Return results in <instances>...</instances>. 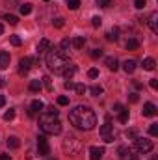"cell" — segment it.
Returning <instances> with one entry per match:
<instances>
[{
    "mask_svg": "<svg viewBox=\"0 0 158 160\" xmlns=\"http://www.w3.org/2000/svg\"><path fill=\"white\" fill-rule=\"evenodd\" d=\"M69 121H71V125H75L80 130H91L97 125V116L89 106L78 104L69 112Z\"/></svg>",
    "mask_w": 158,
    "mask_h": 160,
    "instance_id": "cell-1",
    "label": "cell"
},
{
    "mask_svg": "<svg viewBox=\"0 0 158 160\" xmlns=\"http://www.w3.org/2000/svg\"><path fill=\"white\" fill-rule=\"evenodd\" d=\"M39 127L45 134H52L54 136V134L62 132V121L58 118V110L54 106L43 108V112L39 116Z\"/></svg>",
    "mask_w": 158,
    "mask_h": 160,
    "instance_id": "cell-2",
    "label": "cell"
},
{
    "mask_svg": "<svg viewBox=\"0 0 158 160\" xmlns=\"http://www.w3.org/2000/svg\"><path fill=\"white\" fill-rule=\"evenodd\" d=\"M47 65H48V69L50 71H54L56 75H63V71L67 69V65L71 63L69 62V58L65 56V52L63 50H58V48H54V47H50L48 50H47Z\"/></svg>",
    "mask_w": 158,
    "mask_h": 160,
    "instance_id": "cell-3",
    "label": "cell"
},
{
    "mask_svg": "<svg viewBox=\"0 0 158 160\" xmlns=\"http://www.w3.org/2000/svg\"><path fill=\"white\" fill-rule=\"evenodd\" d=\"M80 149H82V143H80L78 138H75V136H67L65 140H63V151L67 153V155H71V157H75V155H78Z\"/></svg>",
    "mask_w": 158,
    "mask_h": 160,
    "instance_id": "cell-4",
    "label": "cell"
},
{
    "mask_svg": "<svg viewBox=\"0 0 158 160\" xmlns=\"http://www.w3.org/2000/svg\"><path fill=\"white\" fill-rule=\"evenodd\" d=\"M134 147L138 153H151L153 151V142L147 138H134Z\"/></svg>",
    "mask_w": 158,
    "mask_h": 160,
    "instance_id": "cell-5",
    "label": "cell"
},
{
    "mask_svg": "<svg viewBox=\"0 0 158 160\" xmlns=\"http://www.w3.org/2000/svg\"><path fill=\"white\" fill-rule=\"evenodd\" d=\"M101 136H102V140H104L106 143H112V142H114V127H112V123H110V116L106 118V123L101 127Z\"/></svg>",
    "mask_w": 158,
    "mask_h": 160,
    "instance_id": "cell-6",
    "label": "cell"
},
{
    "mask_svg": "<svg viewBox=\"0 0 158 160\" xmlns=\"http://www.w3.org/2000/svg\"><path fill=\"white\" fill-rule=\"evenodd\" d=\"M32 63H34V60H32L30 56L21 58V62H19V75H21V77H26L28 71H30V67H32Z\"/></svg>",
    "mask_w": 158,
    "mask_h": 160,
    "instance_id": "cell-7",
    "label": "cell"
},
{
    "mask_svg": "<svg viewBox=\"0 0 158 160\" xmlns=\"http://www.w3.org/2000/svg\"><path fill=\"white\" fill-rule=\"evenodd\" d=\"M37 153H39V157L50 155V145H48V140L45 136H39L37 138Z\"/></svg>",
    "mask_w": 158,
    "mask_h": 160,
    "instance_id": "cell-8",
    "label": "cell"
},
{
    "mask_svg": "<svg viewBox=\"0 0 158 160\" xmlns=\"http://www.w3.org/2000/svg\"><path fill=\"white\" fill-rule=\"evenodd\" d=\"M141 114H143L145 118H153V116H156V106H155L153 102H145V104H143Z\"/></svg>",
    "mask_w": 158,
    "mask_h": 160,
    "instance_id": "cell-9",
    "label": "cell"
},
{
    "mask_svg": "<svg viewBox=\"0 0 158 160\" xmlns=\"http://www.w3.org/2000/svg\"><path fill=\"white\" fill-rule=\"evenodd\" d=\"M104 157V147H91L89 149V160H101Z\"/></svg>",
    "mask_w": 158,
    "mask_h": 160,
    "instance_id": "cell-10",
    "label": "cell"
},
{
    "mask_svg": "<svg viewBox=\"0 0 158 160\" xmlns=\"http://www.w3.org/2000/svg\"><path fill=\"white\" fill-rule=\"evenodd\" d=\"M145 22H147V24H149V28L156 34V32H158V13H156V11H155V13H151V15H149V19H147Z\"/></svg>",
    "mask_w": 158,
    "mask_h": 160,
    "instance_id": "cell-11",
    "label": "cell"
},
{
    "mask_svg": "<svg viewBox=\"0 0 158 160\" xmlns=\"http://www.w3.org/2000/svg\"><path fill=\"white\" fill-rule=\"evenodd\" d=\"M43 108H45V104H43L41 101H34V102L30 104V110H28V114H30V116L41 114V112H43Z\"/></svg>",
    "mask_w": 158,
    "mask_h": 160,
    "instance_id": "cell-12",
    "label": "cell"
},
{
    "mask_svg": "<svg viewBox=\"0 0 158 160\" xmlns=\"http://www.w3.org/2000/svg\"><path fill=\"white\" fill-rule=\"evenodd\" d=\"M104 63H106V67L110 69V71H117L119 69V62L116 56H108L106 60H104Z\"/></svg>",
    "mask_w": 158,
    "mask_h": 160,
    "instance_id": "cell-13",
    "label": "cell"
},
{
    "mask_svg": "<svg viewBox=\"0 0 158 160\" xmlns=\"http://www.w3.org/2000/svg\"><path fill=\"white\" fill-rule=\"evenodd\" d=\"M9 52H6V50H2L0 52V69H7L9 67Z\"/></svg>",
    "mask_w": 158,
    "mask_h": 160,
    "instance_id": "cell-14",
    "label": "cell"
},
{
    "mask_svg": "<svg viewBox=\"0 0 158 160\" xmlns=\"http://www.w3.org/2000/svg\"><path fill=\"white\" fill-rule=\"evenodd\" d=\"M123 71H125L126 75H132V73L136 71V62H134V60H126V62L123 63Z\"/></svg>",
    "mask_w": 158,
    "mask_h": 160,
    "instance_id": "cell-15",
    "label": "cell"
},
{
    "mask_svg": "<svg viewBox=\"0 0 158 160\" xmlns=\"http://www.w3.org/2000/svg\"><path fill=\"white\" fill-rule=\"evenodd\" d=\"M6 145H7L9 149H19V147H21V140H19L17 136H9V138L6 140Z\"/></svg>",
    "mask_w": 158,
    "mask_h": 160,
    "instance_id": "cell-16",
    "label": "cell"
},
{
    "mask_svg": "<svg viewBox=\"0 0 158 160\" xmlns=\"http://www.w3.org/2000/svg\"><path fill=\"white\" fill-rule=\"evenodd\" d=\"M50 47H52V45H50V41H48V39H41L39 45H37V56H41L43 52H47Z\"/></svg>",
    "mask_w": 158,
    "mask_h": 160,
    "instance_id": "cell-17",
    "label": "cell"
},
{
    "mask_svg": "<svg viewBox=\"0 0 158 160\" xmlns=\"http://www.w3.org/2000/svg\"><path fill=\"white\" fill-rule=\"evenodd\" d=\"M141 65H143V69H145V71H155V67H156V62H155L153 58H145Z\"/></svg>",
    "mask_w": 158,
    "mask_h": 160,
    "instance_id": "cell-18",
    "label": "cell"
},
{
    "mask_svg": "<svg viewBox=\"0 0 158 160\" xmlns=\"http://www.w3.org/2000/svg\"><path fill=\"white\" fill-rule=\"evenodd\" d=\"M75 73H77V65H73V63H69V65H67V69L63 71V77H65L67 80H71L73 77H75Z\"/></svg>",
    "mask_w": 158,
    "mask_h": 160,
    "instance_id": "cell-19",
    "label": "cell"
},
{
    "mask_svg": "<svg viewBox=\"0 0 158 160\" xmlns=\"http://www.w3.org/2000/svg\"><path fill=\"white\" fill-rule=\"evenodd\" d=\"M106 39L108 41H117L119 39V28L116 26V28H112L108 34H106Z\"/></svg>",
    "mask_w": 158,
    "mask_h": 160,
    "instance_id": "cell-20",
    "label": "cell"
},
{
    "mask_svg": "<svg viewBox=\"0 0 158 160\" xmlns=\"http://www.w3.org/2000/svg\"><path fill=\"white\" fill-rule=\"evenodd\" d=\"M71 45H73L75 48H82V47L86 45V38H84V36H78V38H75V39L71 41Z\"/></svg>",
    "mask_w": 158,
    "mask_h": 160,
    "instance_id": "cell-21",
    "label": "cell"
},
{
    "mask_svg": "<svg viewBox=\"0 0 158 160\" xmlns=\"http://www.w3.org/2000/svg\"><path fill=\"white\" fill-rule=\"evenodd\" d=\"M19 9H21V15H30L32 13V4H28V2L26 4H21Z\"/></svg>",
    "mask_w": 158,
    "mask_h": 160,
    "instance_id": "cell-22",
    "label": "cell"
},
{
    "mask_svg": "<svg viewBox=\"0 0 158 160\" xmlns=\"http://www.w3.org/2000/svg\"><path fill=\"white\" fill-rule=\"evenodd\" d=\"M89 93H91L93 97H99V95H102V88L95 84V86H91V88H89Z\"/></svg>",
    "mask_w": 158,
    "mask_h": 160,
    "instance_id": "cell-23",
    "label": "cell"
},
{
    "mask_svg": "<svg viewBox=\"0 0 158 160\" xmlns=\"http://www.w3.org/2000/svg\"><path fill=\"white\" fill-rule=\"evenodd\" d=\"M117 153H119V158H126V157L130 155V149L125 147V145H121V147L117 149Z\"/></svg>",
    "mask_w": 158,
    "mask_h": 160,
    "instance_id": "cell-24",
    "label": "cell"
},
{
    "mask_svg": "<svg viewBox=\"0 0 158 160\" xmlns=\"http://www.w3.org/2000/svg\"><path fill=\"white\" fill-rule=\"evenodd\" d=\"M41 86H43V84H41V80H32V82H30V91H34V93H36V91H39Z\"/></svg>",
    "mask_w": 158,
    "mask_h": 160,
    "instance_id": "cell-25",
    "label": "cell"
},
{
    "mask_svg": "<svg viewBox=\"0 0 158 160\" xmlns=\"http://www.w3.org/2000/svg\"><path fill=\"white\" fill-rule=\"evenodd\" d=\"M117 116H119V121H121V123H126V121H128V116H130V114H128V110H126V108H123V110L119 112Z\"/></svg>",
    "mask_w": 158,
    "mask_h": 160,
    "instance_id": "cell-26",
    "label": "cell"
},
{
    "mask_svg": "<svg viewBox=\"0 0 158 160\" xmlns=\"http://www.w3.org/2000/svg\"><path fill=\"white\" fill-rule=\"evenodd\" d=\"M138 47H140L138 39H128V41H126V48H128V50H136Z\"/></svg>",
    "mask_w": 158,
    "mask_h": 160,
    "instance_id": "cell-27",
    "label": "cell"
},
{
    "mask_svg": "<svg viewBox=\"0 0 158 160\" xmlns=\"http://www.w3.org/2000/svg\"><path fill=\"white\" fill-rule=\"evenodd\" d=\"M2 19H6L9 24H17L19 22V19L15 17V15H9V13H6V15H2Z\"/></svg>",
    "mask_w": 158,
    "mask_h": 160,
    "instance_id": "cell-28",
    "label": "cell"
},
{
    "mask_svg": "<svg viewBox=\"0 0 158 160\" xmlns=\"http://www.w3.org/2000/svg\"><path fill=\"white\" fill-rule=\"evenodd\" d=\"M41 84H43L48 91H52V89H54V88H52V82H50V78H48V77H43V78H41Z\"/></svg>",
    "mask_w": 158,
    "mask_h": 160,
    "instance_id": "cell-29",
    "label": "cell"
},
{
    "mask_svg": "<svg viewBox=\"0 0 158 160\" xmlns=\"http://www.w3.org/2000/svg\"><path fill=\"white\" fill-rule=\"evenodd\" d=\"M67 6H69V9H78L80 0H67Z\"/></svg>",
    "mask_w": 158,
    "mask_h": 160,
    "instance_id": "cell-30",
    "label": "cell"
},
{
    "mask_svg": "<svg viewBox=\"0 0 158 160\" xmlns=\"http://www.w3.org/2000/svg\"><path fill=\"white\" fill-rule=\"evenodd\" d=\"M52 24H54L56 28H62V26L65 24V19H62V17H58V19H54V21H52Z\"/></svg>",
    "mask_w": 158,
    "mask_h": 160,
    "instance_id": "cell-31",
    "label": "cell"
},
{
    "mask_svg": "<svg viewBox=\"0 0 158 160\" xmlns=\"http://www.w3.org/2000/svg\"><path fill=\"white\" fill-rule=\"evenodd\" d=\"M91 24H93V28H101L102 19H101V17H93V19H91Z\"/></svg>",
    "mask_w": 158,
    "mask_h": 160,
    "instance_id": "cell-32",
    "label": "cell"
},
{
    "mask_svg": "<svg viewBox=\"0 0 158 160\" xmlns=\"http://www.w3.org/2000/svg\"><path fill=\"white\" fill-rule=\"evenodd\" d=\"M86 89H87V88H86L84 84H77V86H75V91H77L78 95H84V93H86Z\"/></svg>",
    "mask_w": 158,
    "mask_h": 160,
    "instance_id": "cell-33",
    "label": "cell"
},
{
    "mask_svg": "<svg viewBox=\"0 0 158 160\" xmlns=\"http://www.w3.org/2000/svg\"><path fill=\"white\" fill-rule=\"evenodd\" d=\"M58 104H60V106H67V104H69V97H63V95L58 97Z\"/></svg>",
    "mask_w": 158,
    "mask_h": 160,
    "instance_id": "cell-34",
    "label": "cell"
},
{
    "mask_svg": "<svg viewBox=\"0 0 158 160\" xmlns=\"http://www.w3.org/2000/svg\"><path fill=\"white\" fill-rule=\"evenodd\" d=\"M149 134H151V136H156L158 134V123H153V125L149 127Z\"/></svg>",
    "mask_w": 158,
    "mask_h": 160,
    "instance_id": "cell-35",
    "label": "cell"
},
{
    "mask_svg": "<svg viewBox=\"0 0 158 160\" xmlns=\"http://www.w3.org/2000/svg\"><path fill=\"white\" fill-rule=\"evenodd\" d=\"M13 118H15V110H7V112L4 114V119L6 121H11Z\"/></svg>",
    "mask_w": 158,
    "mask_h": 160,
    "instance_id": "cell-36",
    "label": "cell"
},
{
    "mask_svg": "<svg viewBox=\"0 0 158 160\" xmlns=\"http://www.w3.org/2000/svg\"><path fill=\"white\" fill-rule=\"evenodd\" d=\"M87 77H89V78H97V77H99V69H95V67L89 69V71H87Z\"/></svg>",
    "mask_w": 158,
    "mask_h": 160,
    "instance_id": "cell-37",
    "label": "cell"
},
{
    "mask_svg": "<svg viewBox=\"0 0 158 160\" xmlns=\"http://www.w3.org/2000/svg\"><path fill=\"white\" fill-rule=\"evenodd\" d=\"M11 45H13V47H19V45H21V43H22V41H21V38H19V36H11Z\"/></svg>",
    "mask_w": 158,
    "mask_h": 160,
    "instance_id": "cell-38",
    "label": "cell"
},
{
    "mask_svg": "<svg viewBox=\"0 0 158 160\" xmlns=\"http://www.w3.org/2000/svg\"><path fill=\"white\" fill-rule=\"evenodd\" d=\"M97 2V6H101V8H108L110 4H112V0H95Z\"/></svg>",
    "mask_w": 158,
    "mask_h": 160,
    "instance_id": "cell-39",
    "label": "cell"
},
{
    "mask_svg": "<svg viewBox=\"0 0 158 160\" xmlns=\"http://www.w3.org/2000/svg\"><path fill=\"white\" fill-rule=\"evenodd\" d=\"M69 45H71V41H69V39H63V41H62V45H60V50H63V52H65V50L69 48Z\"/></svg>",
    "mask_w": 158,
    "mask_h": 160,
    "instance_id": "cell-40",
    "label": "cell"
},
{
    "mask_svg": "<svg viewBox=\"0 0 158 160\" xmlns=\"http://www.w3.org/2000/svg\"><path fill=\"white\" fill-rule=\"evenodd\" d=\"M102 56V50L101 48H93L91 50V58H101Z\"/></svg>",
    "mask_w": 158,
    "mask_h": 160,
    "instance_id": "cell-41",
    "label": "cell"
},
{
    "mask_svg": "<svg viewBox=\"0 0 158 160\" xmlns=\"http://www.w3.org/2000/svg\"><path fill=\"white\" fill-rule=\"evenodd\" d=\"M145 4H147L145 0H136V2H134V6H136L138 9H143V8H145Z\"/></svg>",
    "mask_w": 158,
    "mask_h": 160,
    "instance_id": "cell-42",
    "label": "cell"
},
{
    "mask_svg": "<svg viewBox=\"0 0 158 160\" xmlns=\"http://www.w3.org/2000/svg\"><path fill=\"white\" fill-rule=\"evenodd\" d=\"M128 101H130V102H138V101H140L138 93H130V95H128Z\"/></svg>",
    "mask_w": 158,
    "mask_h": 160,
    "instance_id": "cell-43",
    "label": "cell"
},
{
    "mask_svg": "<svg viewBox=\"0 0 158 160\" xmlns=\"http://www.w3.org/2000/svg\"><path fill=\"white\" fill-rule=\"evenodd\" d=\"M63 86H65V89H75V82H71V80H67Z\"/></svg>",
    "mask_w": 158,
    "mask_h": 160,
    "instance_id": "cell-44",
    "label": "cell"
},
{
    "mask_svg": "<svg viewBox=\"0 0 158 160\" xmlns=\"http://www.w3.org/2000/svg\"><path fill=\"white\" fill-rule=\"evenodd\" d=\"M126 136L128 138H138V132L136 130H126Z\"/></svg>",
    "mask_w": 158,
    "mask_h": 160,
    "instance_id": "cell-45",
    "label": "cell"
},
{
    "mask_svg": "<svg viewBox=\"0 0 158 160\" xmlns=\"http://www.w3.org/2000/svg\"><path fill=\"white\" fill-rule=\"evenodd\" d=\"M149 84H151V88H153V89H158V80L156 78H151Z\"/></svg>",
    "mask_w": 158,
    "mask_h": 160,
    "instance_id": "cell-46",
    "label": "cell"
},
{
    "mask_svg": "<svg viewBox=\"0 0 158 160\" xmlns=\"http://www.w3.org/2000/svg\"><path fill=\"white\" fill-rule=\"evenodd\" d=\"M123 108H125L123 104H114V112H116V114H119V112H121Z\"/></svg>",
    "mask_w": 158,
    "mask_h": 160,
    "instance_id": "cell-47",
    "label": "cell"
},
{
    "mask_svg": "<svg viewBox=\"0 0 158 160\" xmlns=\"http://www.w3.org/2000/svg\"><path fill=\"white\" fill-rule=\"evenodd\" d=\"M0 160H11V157H9L7 153H2V155H0Z\"/></svg>",
    "mask_w": 158,
    "mask_h": 160,
    "instance_id": "cell-48",
    "label": "cell"
},
{
    "mask_svg": "<svg viewBox=\"0 0 158 160\" xmlns=\"http://www.w3.org/2000/svg\"><path fill=\"white\" fill-rule=\"evenodd\" d=\"M4 104H6V99H4V95H0V108H2Z\"/></svg>",
    "mask_w": 158,
    "mask_h": 160,
    "instance_id": "cell-49",
    "label": "cell"
},
{
    "mask_svg": "<svg viewBox=\"0 0 158 160\" xmlns=\"http://www.w3.org/2000/svg\"><path fill=\"white\" fill-rule=\"evenodd\" d=\"M126 160H140V157H136V155H132V157H128Z\"/></svg>",
    "mask_w": 158,
    "mask_h": 160,
    "instance_id": "cell-50",
    "label": "cell"
},
{
    "mask_svg": "<svg viewBox=\"0 0 158 160\" xmlns=\"http://www.w3.org/2000/svg\"><path fill=\"white\" fill-rule=\"evenodd\" d=\"M2 34H4V26L0 24V36H2Z\"/></svg>",
    "mask_w": 158,
    "mask_h": 160,
    "instance_id": "cell-51",
    "label": "cell"
},
{
    "mask_svg": "<svg viewBox=\"0 0 158 160\" xmlns=\"http://www.w3.org/2000/svg\"><path fill=\"white\" fill-rule=\"evenodd\" d=\"M4 84H6V82H4V78H0V86H4Z\"/></svg>",
    "mask_w": 158,
    "mask_h": 160,
    "instance_id": "cell-52",
    "label": "cell"
},
{
    "mask_svg": "<svg viewBox=\"0 0 158 160\" xmlns=\"http://www.w3.org/2000/svg\"><path fill=\"white\" fill-rule=\"evenodd\" d=\"M151 160H158V157H153V158H151Z\"/></svg>",
    "mask_w": 158,
    "mask_h": 160,
    "instance_id": "cell-53",
    "label": "cell"
},
{
    "mask_svg": "<svg viewBox=\"0 0 158 160\" xmlns=\"http://www.w3.org/2000/svg\"><path fill=\"white\" fill-rule=\"evenodd\" d=\"M48 160H56V158H48Z\"/></svg>",
    "mask_w": 158,
    "mask_h": 160,
    "instance_id": "cell-54",
    "label": "cell"
},
{
    "mask_svg": "<svg viewBox=\"0 0 158 160\" xmlns=\"http://www.w3.org/2000/svg\"><path fill=\"white\" fill-rule=\"evenodd\" d=\"M45 2H48V0H45Z\"/></svg>",
    "mask_w": 158,
    "mask_h": 160,
    "instance_id": "cell-55",
    "label": "cell"
}]
</instances>
